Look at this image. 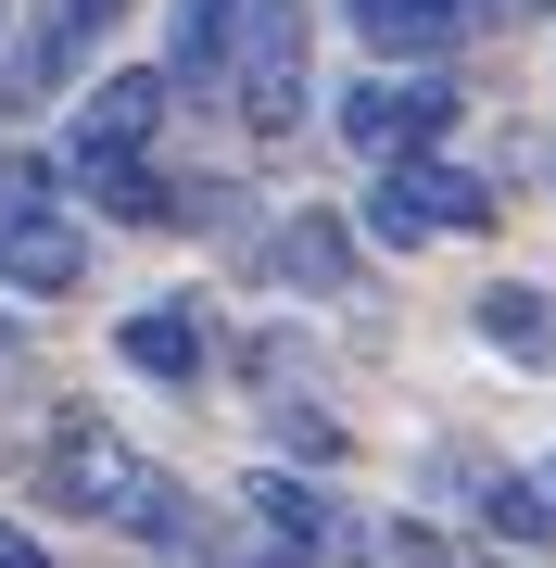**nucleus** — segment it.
<instances>
[{
    "label": "nucleus",
    "instance_id": "1",
    "mask_svg": "<svg viewBox=\"0 0 556 568\" xmlns=\"http://www.w3.org/2000/svg\"><path fill=\"white\" fill-rule=\"evenodd\" d=\"M215 102L241 114V140H291L316 114V0H241V51Z\"/></svg>",
    "mask_w": 556,
    "mask_h": 568
},
{
    "label": "nucleus",
    "instance_id": "11",
    "mask_svg": "<svg viewBox=\"0 0 556 568\" xmlns=\"http://www.w3.org/2000/svg\"><path fill=\"white\" fill-rule=\"evenodd\" d=\"M468 328H481V354H506V366H532V379H556V291H544V278H481Z\"/></svg>",
    "mask_w": 556,
    "mask_h": 568
},
{
    "label": "nucleus",
    "instance_id": "9",
    "mask_svg": "<svg viewBox=\"0 0 556 568\" xmlns=\"http://www.w3.org/2000/svg\"><path fill=\"white\" fill-rule=\"evenodd\" d=\"M342 26H354L380 63H455L494 13H481V0H342Z\"/></svg>",
    "mask_w": 556,
    "mask_h": 568
},
{
    "label": "nucleus",
    "instance_id": "3",
    "mask_svg": "<svg viewBox=\"0 0 556 568\" xmlns=\"http://www.w3.org/2000/svg\"><path fill=\"white\" fill-rule=\"evenodd\" d=\"M494 227V178H468L455 152H392L380 190H367V241L380 253H417V241H481Z\"/></svg>",
    "mask_w": 556,
    "mask_h": 568
},
{
    "label": "nucleus",
    "instance_id": "8",
    "mask_svg": "<svg viewBox=\"0 0 556 568\" xmlns=\"http://www.w3.org/2000/svg\"><path fill=\"white\" fill-rule=\"evenodd\" d=\"M253 265H266L279 291H316V304H330V291L367 278V227L330 215V203H304V215H279V227H266V253H253Z\"/></svg>",
    "mask_w": 556,
    "mask_h": 568
},
{
    "label": "nucleus",
    "instance_id": "2",
    "mask_svg": "<svg viewBox=\"0 0 556 568\" xmlns=\"http://www.w3.org/2000/svg\"><path fill=\"white\" fill-rule=\"evenodd\" d=\"M114 13H127V0H26L13 39H0V126L51 114L63 89H89V63L114 51Z\"/></svg>",
    "mask_w": 556,
    "mask_h": 568
},
{
    "label": "nucleus",
    "instance_id": "6",
    "mask_svg": "<svg viewBox=\"0 0 556 568\" xmlns=\"http://www.w3.org/2000/svg\"><path fill=\"white\" fill-rule=\"evenodd\" d=\"M241 506H253V530H266V568H342L354 556V518L316 480H291V467H253Z\"/></svg>",
    "mask_w": 556,
    "mask_h": 568
},
{
    "label": "nucleus",
    "instance_id": "20",
    "mask_svg": "<svg viewBox=\"0 0 556 568\" xmlns=\"http://www.w3.org/2000/svg\"><path fill=\"white\" fill-rule=\"evenodd\" d=\"M544 493H556V467H544Z\"/></svg>",
    "mask_w": 556,
    "mask_h": 568
},
{
    "label": "nucleus",
    "instance_id": "10",
    "mask_svg": "<svg viewBox=\"0 0 556 568\" xmlns=\"http://www.w3.org/2000/svg\"><path fill=\"white\" fill-rule=\"evenodd\" d=\"M228 51H241V0H165V89L178 102H215L228 89Z\"/></svg>",
    "mask_w": 556,
    "mask_h": 568
},
{
    "label": "nucleus",
    "instance_id": "14",
    "mask_svg": "<svg viewBox=\"0 0 556 568\" xmlns=\"http://www.w3.org/2000/svg\"><path fill=\"white\" fill-rule=\"evenodd\" d=\"M468 506H481V530H494V544H556V493L532 480V467H481V493H468Z\"/></svg>",
    "mask_w": 556,
    "mask_h": 568
},
{
    "label": "nucleus",
    "instance_id": "7",
    "mask_svg": "<svg viewBox=\"0 0 556 568\" xmlns=\"http://www.w3.org/2000/svg\"><path fill=\"white\" fill-rule=\"evenodd\" d=\"M114 354L140 366L152 392H203V366H215V304H203V291H165V304L114 316Z\"/></svg>",
    "mask_w": 556,
    "mask_h": 568
},
{
    "label": "nucleus",
    "instance_id": "13",
    "mask_svg": "<svg viewBox=\"0 0 556 568\" xmlns=\"http://www.w3.org/2000/svg\"><path fill=\"white\" fill-rule=\"evenodd\" d=\"M0 278H13L26 304H63V291L89 278V241L63 215H13V227H0Z\"/></svg>",
    "mask_w": 556,
    "mask_h": 568
},
{
    "label": "nucleus",
    "instance_id": "4",
    "mask_svg": "<svg viewBox=\"0 0 556 568\" xmlns=\"http://www.w3.org/2000/svg\"><path fill=\"white\" fill-rule=\"evenodd\" d=\"M455 114H468V102H455L443 63H392V77H354L342 102H330V140L367 152V164H392V152H443Z\"/></svg>",
    "mask_w": 556,
    "mask_h": 568
},
{
    "label": "nucleus",
    "instance_id": "18",
    "mask_svg": "<svg viewBox=\"0 0 556 568\" xmlns=\"http://www.w3.org/2000/svg\"><path fill=\"white\" fill-rule=\"evenodd\" d=\"M0 568H51V544H39V530H13V518H0Z\"/></svg>",
    "mask_w": 556,
    "mask_h": 568
},
{
    "label": "nucleus",
    "instance_id": "12",
    "mask_svg": "<svg viewBox=\"0 0 556 568\" xmlns=\"http://www.w3.org/2000/svg\"><path fill=\"white\" fill-rule=\"evenodd\" d=\"M63 190H77L89 215H114V227H178V178H165V152H114V164H63Z\"/></svg>",
    "mask_w": 556,
    "mask_h": 568
},
{
    "label": "nucleus",
    "instance_id": "5",
    "mask_svg": "<svg viewBox=\"0 0 556 568\" xmlns=\"http://www.w3.org/2000/svg\"><path fill=\"white\" fill-rule=\"evenodd\" d=\"M165 114H178L165 63H114V77H89V89H77L63 164H114V152H152V140H165Z\"/></svg>",
    "mask_w": 556,
    "mask_h": 568
},
{
    "label": "nucleus",
    "instance_id": "15",
    "mask_svg": "<svg viewBox=\"0 0 556 568\" xmlns=\"http://www.w3.org/2000/svg\"><path fill=\"white\" fill-rule=\"evenodd\" d=\"M13 215H63V152H0V227H13Z\"/></svg>",
    "mask_w": 556,
    "mask_h": 568
},
{
    "label": "nucleus",
    "instance_id": "16",
    "mask_svg": "<svg viewBox=\"0 0 556 568\" xmlns=\"http://www.w3.org/2000/svg\"><path fill=\"white\" fill-rule=\"evenodd\" d=\"M279 455H304V467H342V417H316V405H279Z\"/></svg>",
    "mask_w": 556,
    "mask_h": 568
},
{
    "label": "nucleus",
    "instance_id": "17",
    "mask_svg": "<svg viewBox=\"0 0 556 568\" xmlns=\"http://www.w3.org/2000/svg\"><path fill=\"white\" fill-rule=\"evenodd\" d=\"M380 544H392V568H455V544H443V530H431V518H392V530H380Z\"/></svg>",
    "mask_w": 556,
    "mask_h": 568
},
{
    "label": "nucleus",
    "instance_id": "21",
    "mask_svg": "<svg viewBox=\"0 0 556 568\" xmlns=\"http://www.w3.org/2000/svg\"><path fill=\"white\" fill-rule=\"evenodd\" d=\"M544 13H556V0H544Z\"/></svg>",
    "mask_w": 556,
    "mask_h": 568
},
{
    "label": "nucleus",
    "instance_id": "19",
    "mask_svg": "<svg viewBox=\"0 0 556 568\" xmlns=\"http://www.w3.org/2000/svg\"><path fill=\"white\" fill-rule=\"evenodd\" d=\"M0 39H13V0H0Z\"/></svg>",
    "mask_w": 556,
    "mask_h": 568
}]
</instances>
